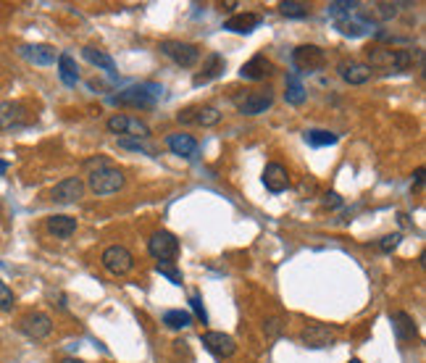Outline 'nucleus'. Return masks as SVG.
I'll list each match as a JSON object with an SVG mask.
<instances>
[{
  "label": "nucleus",
  "mask_w": 426,
  "mask_h": 363,
  "mask_svg": "<svg viewBox=\"0 0 426 363\" xmlns=\"http://www.w3.org/2000/svg\"><path fill=\"white\" fill-rule=\"evenodd\" d=\"M369 58V69H387V71H405V69L413 66V53L411 50H400V48H382V45H374L366 50Z\"/></svg>",
  "instance_id": "1"
},
{
  "label": "nucleus",
  "mask_w": 426,
  "mask_h": 363,
  "mask_svg": "<svg viewBox=\"0 0 426 363\" xmlns=\"http://www.w3.org/2000/svg\"><path fill=\"white\" fill-rule=\"evenodd\" d=\"M164 90L158 85H134V87L121 90L119 95L113 98L116 106H127V108H153L155 95H161Z\"/></svg>",
  "instance_id": "2"
},
{
  "label": "nucleus",
  "mask_w": 426,
  "mask_h": 363,
  "mask_svg": "<svg viewBox=\"0 0 426 363\" xmlns=\"http://www.w3.org/2000/svg\"><path fill=\"white\" fill-rule=\"evenodd\" d=\"M292 64L300 74H316L318 69L327 66V53L318 45H297L292 50Z\"/></svg>",
  "instance_id": "3"
},
{
  "label": "nucleus",
  "mask_w": 426,
  "mask_h": 363,
  "mask_svg": "<svg viewBox=\"0 0 426 363\" xmlns=\"http://www.w3.org/2000/svg\"><path fill=\"white\" fill-rule=\"evenodd\" d=\"M124 182H127L124 174H121L119 169H113V166L90 171V190L95 195H113V192H119L124 187Z\"/></svg>",
  "instance_id": "4"
},
{
  "label": "nucleus",
  "mask_w": 426,
  "mask_h": 363,
  "mask_svg": "<svg viewBox=\"0 0 426 363\" xmlns=\"http://www.w3.org/2000/svg\"><path fill=\"white\" fill-rule=\"evenodd\" d=\"M161 53L171 58L176 66L192 69L200 61V48L192 43H182V40H164L161 43Z\"/></svg>",
  "instance_id": "5"
},
{
  "label": "nucleus",
  "mask_w": 426,
  "mask_h": 363,
  "mask_svg": "<svg viewBox=\"0 0 426 363\" xmlns=\"http://www.w3.org/2000/svg\"><path fill=\"white\" fill-rule=\"evenodd\" d=\"M148 250H150V255L158 261V266H166L171 264L176 258V253H179V240H176L171 232L158 229L153 237L148 240Z\"/></svg>",
  "instance_id": "6"
},
{
  "label": "nucleus",
  "mask_w": 426,
  "mask_h": 363,
  "mask_svg": "<svg viewBox=\"0 0 426 363\" xmlns=\"http://www.w3.org/2000/svg\"><path fill=\"white\" fill-rule=\"evenodd\" d=\"M100 261L106 266V271H111V274L116 276L129 274L132 269H134V255H132L124 245H111V248H106Z\"/></svg>",
  "instance_id": "7"
},
{
  "label": "nucleus",
  "mask_w": 426,
  "mask_h": 363,
  "mask_svg": "<svg viewBox=\"0 0 426 363\" xmlns=\"http://www.w3.org/2000/svg\"><path fill=\"white\" fill-rule=\"evenodd\" d=\"M274 103V90L271 87H261V90H250L242 100H237V108L245 116H258V113H266Z\"/></svg>",
  "instance_id": "8"
},
{
  "label": "nucleus",
  "mask_w": 426,
  "mask_h": 363,
  "mask_svg": "<svg viewBox=\"0 0 426 363\" xmlns=\"http://www.w3.org/2000/svg\"><path fill=\"white\" fill-rule=\"evenodd\" d=\"M19 329H22L29 340H43V337H48V334L53 332V321H50L48 313L32 311V313H27V316L19 321Z\"/></svg>",
  "instance_id": "9"
},
{
  "label": "nucleus",
  "mask_w": 426,
  "mask_h": 363,
  "mask_svg": "<svg viewBox=\"0 0 426 363\" xmlns=\"http://www.w3.org/2000/svg\"><path fill=\"white\" fill-rule=\"evenodd\" d=\"M27 124V106L19 100H6L0 103V129L11 132V129H22Z\"/></svg>",
  "instance_id": "10"
},
{
  "label": "nucleus",
  "mask_w": 426,
  "mask_h": 363,
  "mask_svg": "<svg viewBox=\"0 0 426 363\" xmlns=\"http://www.w3.org/2000/svg\"><path fill=\"white\" fill-rule=\"evenodd\" d=\"M176 119L182 124H197V127H213L221 121L219 108L213 106H192V108H185L176 113Z\"/></svg>",
  "instance_id": "11"
},
{
  "label": "nucleus",
  "mask_w": 426,
  "mask_h": 363,
  "mask_svg": "<svg viewBox=\"0 0 426 363\" xmlns=\"http://www.w3.org/2000/svg\"><path fill=\"white\" fill-rule=\"evenodd\" d=\"M85 195V182L79 176H69L64 182H58L53 190H50V200L53 203H77L79 198Z\"/></svg>",
  "instance_id": "12"
},
{
  "label": "nucleus",
  "mask_w": 426,
  "mask_h": 363,
  "mask_svg": "<svg viewBox=\"0 0 426 363\" xmlns=\"http://www.w3.org/2000/svg\"><path fill=\"white\" fill-rule=\"evenodd\" d=\"M203 345H206L208 353H213L216 358H232L237 353V345L232 340L229 334L224 332H206L203 334Z\"/></svg>",
  "instance_id": "13"
},
{
  "label": "nucleus",
  "mask_w": 426,
  "mask_h": 363,
  "mask_svg": "<svg viewBox=\"0 0 426 363\" xmlns=\"http://www.w3.org/2000/svg\"><path fill=\"white\" fill-rule=\"evenodd\" d=\"M337 74L348 85H366L369 79H371V69L366 66V64H361V61H339L337 64Z\"/></svg>",
  "instance_id": "14"
},
{
  "label": "nucleus",
  "mask_w": 426,
  "mask_h": 363,
  "mask_svg": "<svg viewBox=\"0 0 426 363\" xmlns=\"http://www.w3.org/2000/svg\"><path fill=\"white\" fill-rule=\"evenodd\" d=\"M271 74H274V64L263 53L253 55L250 61L242 64V69H240V77L250 79V82H261V79L271 77Z\"/></svg>",
  "instance_id": "15"
},
{
  "label": "nucleus",
  "mask_w": 426,
  "mask_h": 363,
  "mask_svg": "<svg viewBox=\"0 0 426 363\" xmlns=\"http://www.w3.org/2000/svg\"><path fill=\"white\" fill-rule=\"evenodd\" d=\"M300 342L306 348H329L334 342V332L329 329L327 324H311L300 332Z\"/></svg>",
  "instance_id": "16"
},
{
  "label": "nucleus",
  "mask_w": 426,
  "mask_h": 363,
  "mask_svg": "<svg viewBox=\"0 0 426 363\" xmlns=\"http://www.w3.org/2000/svg\"><path fill=\"white\" fill-rule=\"evenodd\" d=\"M19 53H22V58H27L29 64H37V66H50L58 58V50L53 45H24V48H19Z\"/></svg>",
  "instance_id": "17"
},
{
  "label": "nucleus",
  "mask_w": 426,
  "mask_h": 363,
  "mask_svg": "<svg viewBox=\"0 0 426 363\" xmlns=\"http://www.w3.org/2000/svg\"><path fill=\"white\" fill-rule=\"evenodd\" d=\"M224 69H227V61H224V55L208 53L206 58H203V69H200V74L192 79V82H195V87L206 85V82H211V79L221 77V74H224Z\"/></svg>",
  "instance_id": "18"
},
{
  "label": "nucleus",
  "mask_w": 426,
  "mask_h": 363,
  "mask_svg": "<svg viewBox=\"0 0 426 363\" xmlns=\"http://www.w3.org/2000/svg\"><path fill=\"white\" fill-rule=\"evenodd\" d=\"M263 185L269 192H284L290 187V174L282 164H266L263 169Z\"/></svg>",
  "instance_id": "19"
},
{
  "label": "nucleus",
  "mask_w": 426,
  "mask_h": 363,
  "mask_svg": "<svg viewBox=\"0 0 426 363\" xmlns=\"http://www.w3.org/2000/svg\"><path fill=\"white\" fill-rule=\"evenodd\" d=\"M166 145H169V150L174 155H182V158H192V155L197 153V140L192 137V134H169V140H166Z\"/></svg>",
  "instance_id": "20"
},
{
  "label": "nucleus",
  "mask_w": 426,
  "mask_h": 363,
  "mask_svg": "<svg viewBox=\"0 0 426 363\" xmlns=\"http://www.w3.org/2000/svg\"><path fill=\"white\" fill-rule=\"evenodd\" d=\"M392 327H395V334H397V340L400 342H413L418 337V332H416V321L405 313V311H397L392 313Z\"/></svg>",
  "instance_id": "21"
},
{
  "label": "nucleus",
  "mask_w": 426,
  "mask_h": 363,
  "mask_svg": "<svg viewBox=\"0 0 426 363\" xmlns=\"http://www.w3.org/2000/svg\"><path fill=\"white\" fill-rule=\"evenodd\" d=\"M45 227H48V232H50L53 237H58V240H69V237L77 232V219H74V216H50Z\"/></svg>",
  "instance_id": "22"
},
{
  "label": "nucleus",
  "mask_w": 426,
  "mask_h": 363,
  "mask_svg": "<svg viewBox=\"0 0 426 363\" xmlns=\"http://www.w3.org/2000/svg\"><path fill=\"white\" fill-rule=\"evenodd\" d=\"M258 24H261V16H258V13H237V16H232V19L224 22V29L248 34V32H253Z\"/></svg>",
  "instance_id": "23"
},
{
  "label": "nucleus",
  "mask_w": 426,
  "mask_h": 363,
  "mask_svg": "<svg viewBox=\"0 0 426 363\" xmlns=\"http://www.w3.org/2000/svg\"><path fill=\"white\" fill-rule=\"evenodd\" d=\"M337 29H339V34H345V37H361V34H366L369 29H374V24L361 19V16L355 13V16H350V19L337 22Z\"/></svg>",
  "instance_id": "24"
},
{
  "label": "nucleus",
  "mask_w": 426,
  "mask_h": 363,
  "mask_svg": "<svg viewBox=\"0 0 426 363\" xmlns=\"http://www.w3.org/2000/svg\"><path fill=\"white\" fill-rule=\"evenodd\" d=\"M58 74H61L64 85H69V87H74V85L79 82V66H77V61H74L69 53L58 55Z\"/></svg>",
  "instance_id": "25"
},
{
  "label": "nucleus",
  "mask_w": 426,
  "mask_h": 363,
  "mask_svg": "<svg viewBox=\"0 0 426 363\" xmlns=\"http://www.w3.org/2000/svg\"><path fill=\"white\" fill-rule=\"evenodd\" d=\"M358 8H361L358 0H337V3H329V16H332L334 22H342V19L355 16Z\"/></svg>",
  "instance_id": "26"
},
{
  "label": "nucleus",
  "mask_w": 426,
  "mask_h": 363,
  "mask_svg": "<svg viewBox=\"0 0 426 363\" xmlns=\"http://www.w3.org/2000/svg\"><path fill=\"white\" fill-rule=\"evenodd\" d=\"M82 55L87 58L92 66L106 69V71H113V69H116L113 58H111V55L106 53V50H100V48H92V45H87V48H82Z\"/></svg>",
  "instance_id": "27"
},
{
  "label": "nucleus",
  "mask_w": 426,
  "mask_h": 363,
  "mask_svg": "<svg viewBox=\"0 0 426 363\" xmlns=\"http://www.w3.org/2000/svg\"><path fill=\"white\" fill-rule=\"evenodd\" d=\"M306 87L300 85V79H297V74H290L287 77V92H284V98H287V103L290 106H300L303 100H306Z\"/></svg>",
  "instance_id": "28"
},
{
  "label": "nucleus",
  "mask_w": 426,
  "mask_h": 363,
  "mask_svg": "<svg viewBox=\"0 0 426 363\" xmlns=\"http://www.w3.org/2000/svg\"><path fill=\"white\" fill-rule=\"evenodd\" d=\"M164 324L169 329H187V327L192 324V316H190L187 311H166Z\"/></svg>",
  "instance_id": "29"
},
{
  "label": "nucleus",
  "mask_w": 426,
  "mask_h": 363,
  "mask_svg": "<svg viewBox=\"0 0 426 363\" xmlns=\"http://www.w3.org/2000/svg\"><path fill=\"white\" fill-rule=\"evenodd\" d=\"M308 3H300V0H284V3H279V13L282 16H290V19H303V16H308Z\"/></svg>",
  "instance_id": "30"
},
{
  "label": "nucleus",
  "mask_w": 426,
  "mask_h": 363,
  "mask_svg": "<svg viewBox=\"0 0 426 363\" xmlns=\"http://www.w3.org/2000/svg\"><path fill=\"white\" fill-rule=\"evenodd\" d=\"M306 140L313 145V148H321V145H334V143H337V134L327 132V129H311V132H306Z\"/></svg>",
  "instance_id": "31"
},
{
  "label": "nucleus",
  "mask_w": 426,
  "mask_h": 363,
  "mask_svg": "<svg viewBox=\"0 0 426 363\" xmlns=\"http://www.w3.org/2000/svg\"><path fill=\"white\" fill-rule=\"evenodd\" d=\"M397 11H400V6H397V3H376V6H374L376 19H382V22H387V19H395V16H397Z\"/></svg>",
  "instance_id": "32"
},
{
  "label": "nucleus",
  "mask_w": 426,
  "mask_h": 363,
  "mask_svg": "<svg viewBox=\"0 0 426 363\" xmlns=\"http://www.w3.org/2000/svg\"><path fill=\"white\" fill-rule=\"evenodd\" d=\"M13 303H16V297H13L11 287L0 279V311H13Z\"/></svg>",
  "instance_id": "33"
},
{
  "label": "nucleus",
  "mask_w": 426,
  "mask_h": 363,
  "mask_svg": "<svg viewBox=\"0 0 426 363\" xmlns=\"http://www.w3.org/2000/svg\"><path fill=\"white\" fill-rule=\"evenodd\" d=\"M119 145L127 150H137V153H150V148H145L142 140H132V137H119Z\"/></svg>",
  "instance_id": "34"
},
{
  "label": "nucleus",
  "mask_w": 426,
  "mask_h": 363,
  "mask_svg": "<svg viewBox=\"0 0 426 363\" xmlns=\"http://www.w3.org/2000/svg\"><path fill=\"white\" fill-rule=\"evenodd\" d=\"M397 245H400V234H387V237L379 240V250L382 253H392Z\"/></svg>",
  "instance_id": "35"
},
{
  "label": "nucleus",
  "mask_w": 426,
  "mask_h": 363,
  "mask_svg": "<svg viewBox=\"0 0 426 363\" xmlns=\"http://www.w3.org/2000/svg\"><path fill=\"white\" fill-rule=\"evenodd\" d=\"M190 306H192V311H195V316H197V321H203V324H206L208 321V313H206V308H203V300H200V297H192V300H190Z\"/></svg>",
  "instance_id": "36"
},
{
  "label": "nucleus",
  "mask_w": 426,
  "mask_h": 363,
  "mask_svg": "<svg viewBox=\"0 0 426 363\" xmlns=\"http://www.w3.org/2000/svg\"><path fill=\"white\" fill-rule=\"evenodd\" d=\"M106 166H111L106 155H98V158H90V161H85V169H90V171H95V169H106Z\"/></svg>",
  "instance_id": "37"
},
{
  "label": "nucleus",
  "mask_w": 426,
  "mask_h": 363,
  "mask_svg": "<svg viewBox=\"0 0 426 363\" xmlns=\"http://www.w3.org/2000/svg\"><path fill=\"white\" fill-rule=\"evenodd\" d=\"M158 271L169 276L174 285H182V274H179V271H174V269H169V266H158Z\"/></svg>",
  "instance_id": "38"
},
{
  "label": "nucleus",
  "mask_w": 426,
  "mask_h": 363,
  "mask_svg": "<svg viewBox=\"0 0 426 363\" xmlns=\"http://www.w3.org/2000/svg\"><path fill=\"white\" fill-rule=\"evenodd\" d=\"M263 329L269 332L271 337H276V334H279V329H282V324H279V319H269V321H266V327H263Z\"/></svg>",
  "instance_id": "39"
},
{
  "label": "nucleus",
  "mask_w": 426,
  "mask_h": 363,
  "mask_svg": "<svg viewBox=\"0 0 426 363\" xmlns=\"http://www.w3.org/2000/svg\"><path fill=\"white\" fill-rule=\"evenodd\" d=\"M421 182H424V169H416V187H421Z\"/></svg>",
  "instance_id": "40"
},
{
  "label": "nucleus",
  "mask_w": 426,
  "mask_h": 363,
  "mask_svg": "<svg viewBox=\"0 0 426 363\" xmlns=\"http://www.w3.org/2000/svg\"><path fill=\"white\" fill-rule=\"evenodd\" d=\"M327 203H332V206H339L342 200H339V195L337 192H332V195H327Z\"/></svg>",
  "instance_id": "41"
},
{
  "label": "nucleus",
  "mask_w": 426,
  "mask_h": 363,
  "mask_svg": "<svg viewBox=\"0 0 426 363\" xmlns=\"http://www.w3.org/2000/svg\"><path fill=\"white\" fill-rule=\"evenodd\" d=\"M61 363H85V361H79V358H64Z\"/></svg>",
  "instance_id": "42"
},
{
  "label": "nucleus",
  "mask_w": 426,
  "mask_h": 363,
  "mask_svg": "<svg viewBox=\"0 0 426 363\" xmlns=\"http://www.w3.org/2000/svg\"><path fill=\"white\" fill-rule=\"evenodd\" d=\"M6 169H8V164H6V161H0V174H3Z\"/></svg>",
  "instance_id": "43"
},
{
  "label": "nucleus",
  "mask_w": 426,
  "mask_h": 363,
  "mask_svg": "<svg viewBox=\"0 0 426 363\" xmlns=\"http://www.w3.org/2000/svg\"><path fill=\"white\" fill-rule=\"evenodd\" d=\"M348 363H361V361H358V358H353V361H348Z\"/></svg>",
  "instance_id": "44"
},
{
  "label": "nucleus",
  "mask_w": 426,
  "mask_h": 363,
  "mask_svg": "<svg viewBox=\"0 0 426 363\" xmlns=\"http://www.w3.org/2000/svg\"><path fill=\"white\" fill-rule=\"evenodd\" d=\"M0 211H3V203H0Z\"/></svg>",
  "instance_id": "45"
}]
</instances>
